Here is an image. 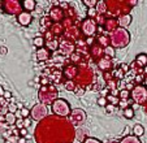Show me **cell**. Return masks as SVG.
<instances>
[{"mask_svg":"<svg viewBox=\"0 0 147 143\" xmlns=\"http://www.w3.org/2000/svg\"><path fill=\"white\" fill-rule=\"evenodd\" d=\"M30 113H31V111L29 109V108L24 107L22 109H21V116H22V118H29L30 117Z\"/></svg>","mask_w":147,"mask_h":143,"instance_id":"obj_45","label":"cell"},{"mask_svg":"<svg viewBox=\"0 0 147 143\" xmlns=\"http://www.w3.org/2000/svg\"><path fill=\"white\" fill-rule=\"evenodd\" d=\"M42 36L45 38V40H46V42H50V40H52V39H55V35H53V34L51 33L50 30H48V31H46V33L43 34V35H42Z\"/></svg>","mask_w":147,"mask_h":143,"instance_id":"obj_43","label":"cell"},{"mask_svg":"<svg viewBox=\"0 0 147 143\" xmlns=\"http://www.w3.org/2000/svg\"><path fill=\"white\" fill-rule=\"evenodd\" d=\"M136 63L138 64L141 68L147 66V55L146 53H139V55L136 57Z\"/></svg>","mask_w":147,"mask_h":143,"instance_id":"obj_29","label":"cell"},{"mask_svg":"<svg viewBox=\"0 0 147 143\" xmlns=\"http://www.w3.org/2000/svg\"><path fill=\"white\" fill-rule=\"evenodd\" d=\"M78 73V65H74V64H67L63 69V74H64L65 81H74V78L77 77Z\"/></svg>","mask_w":147,"mask_h":143,"instance_id":"obj_15","label":"cell"},{"mask_svg":"<svg viewBox=\"0 0 147 143\" xmlns=\"http://www.w3.org/2000/svg\"><path fill=\"white\" fill-rule=\"evenodd\" d=\"M109 38H111V46L113 48H124L130 42V34L126 29L119 28L116 31L109 34Z\"/></svg>","mask_w":147,"mask_h":143,"instance_id":"obj_5","label":"cell"},{"mask_svg":"<svg viewBox=\"0 0 147 143\" xmlns=\"http://www.w3.org/2000/svg\"><path fill=\"white\" fill-rule=\"evenodd\" d=\"M64 78V74H63V72L57 68H51L50 70V76H48V80L52 81V83H60Z\"/></svg>","mask_w":147,"mask_h":143,"instance_id":"obj_19","label":"cell"},{"mask_svg":"<svg viewBox=\"0 0 147 143\" xmlns=\"http://www.w3.org/2000/svg\"><path fill=\"white\" fill-rule=\"evenodd\" d=\"M4 98H5V99H9V98L12 96V94L9 92V91H5V92H4V95H3Z\"/></svg>","mask_w":147,"mask_h":143,"instance_id":"obj_56","label":"cell"},{"mask_svg":"<svg viewBox=\"0 0 147 143\" xmlns=\"http://www.w3.org/2000/svg\"><path fill=\"white\" fill-rule=\"evenodd\" d=\"M143 86H147V76H144V81H143Z\"/></svg>","mask_w":147,"mask_h":143,"instance_id":"obj_62","label":"cell"},{"mask_svg":"<svg viewBox=\"0 0 147 143\" xmlns=\"http://www.w3.org/2000/svg\"><path fill=\"white\" fill-rule=\"evenodd\" d=\"M31 125V118L29 117V118H24V126H25V129L26 127H29Z\"/></svg>","mask_w":147,"mask_h":143,"instance_id":"obj_51","label":"cell"},{"mask_svg":"<svg viewBox=\"0 0 147 143\" xmlns=\"http://www.w3.org/2000/svg\"><path fill=\"white\" fill-rule=\"evenodd\" d=\"M21 3H22V9L25 12H29V13H31L36 7L35 0H24V1H21Z\"/></svg>","mask_w":147,"mask_h":143,"instance_id":"obj_26","label":"cell"},{"mask_svg":"<svg viewBox=\"0 0 147 143\" xmlns=\"http://www.w3.org/2000/svg\"><path fill=\"white\" fill-rule=\"evenodd\" d=\"M106 99H107V102H108V104H112V105H119V103H120V98L115 96V95H111V94L107 95Z\"/></svg>","mask_w":147,"mask_h":143,"instance_id":"obj_35","label":"cell"},{"mask_svg":"<svg viewBox=\"0 0 147 143\" xmlns=\"http://www.w3.org/2000/svg\"><path fill=\"white\" fill-rule=\"evenodd\" d=\"M85 42H86V44H87L89 47H91V46H92V43H94V39H92V38H87Z\"/></svg>","mask_w":147,"mask_h":143,"instance_id":"obj_54","label":"cell"},{"mask_svg":"<svg viewBox=\"0 0 147 143\" xmlns=\"http://www.w3.org/2000/svg\"><path fill=\"white\" fill-rule=\"evenodd\" d=\"M35 56H36V60H39V61H47L51 57V52L46 47H43V48H38L36 50Z\"/></svg>","mask_w":147,"mask_h":143,"instance_id":"obj_21","label":"cell"},{"mask_svg":"<svg viewBox=\"0 0 147 143\" xmlns=\"http://www.w3.org/2000/svg\"><path fill=\"white\" fill-rule=\"evenodd\" d=\"M119 98H120V100H129V99H130V91L126 90V88H122V90H120Z\"/></svg>","mask_w":147,"mask_h":143,"instance_id":"obj_36","label":"cell"},{"mask_svg":"<svg viewBox=\"0 0 147 143\" xmlns=\"http://www.w3.org/2000/svg\"><path fill=\"white\" fill-rule=\"evenodd\" d=\"M104 30H106V33L108 34H112L113 31H116L117 29L120 28L119 26V22H117V18H113V17H107L106 20V24H104Z\"/></svg>","mask_w":147,"mask_h":143,"instance_id":"obj_18","label":"cell"},{"mask_svg":"<svg viewBox=\"0 0 147 143\" xmlns=\"http://www.w3.org/2000/svg\"><path fill=\"white\" fill-rule=\"evenodd\" d=\"M7 103V99L4 96H0V107H3V105H5Z\"/></svg>","mask_w":147,"mask_h":143,"instance_id":"obj_55","label":"cell"},{"mask_svg":"<svg viewBox=\"0 0 147 143\" xmlns=\"http://www.w3.org/2000/svg\"><path fill=\"white\" fill-rule=\"evenodd\" d=\"M48 117V108L47 105L45 104H40V103H38V104H35L33 107V109H31V113H30V118L31 120H34V121H43L45 118Z\"/></svg>","mask_w":147,"mask_h":143,"instance_id":"obj_9","label":"cell"},{"mask_svg":"<svg viewBox=\"0 0 147 143\" xmlns=\"http://www.w3.org/2000/svg\"><path fill=\"white\" fill-rule=\"evenodd\" d=\"M103 56H104V48H103L102 46H99V44L96 43L90 47V59H91V60L98 63Z\"/></svg>","mask_w":147,"mask_h":143,"instance_id":"obj_16","label":"cell"},{"mask_svg":"<svg viewBox=\"0 0 147 143\" xmlns=\"http://www.w3.org/2000/svg\"><path fill=\"white\" fill-rule=\"evenodd\" d=\"M98 104H99L100 107H104V108H106L107 104H108V102H107L106 96H100L99 99H98Z\"/></svg>","mask_w":147,"mask_h":143,"instance_id":"obj_46","label":"cell"},{"mask_svg":"<svg viewBox=\"0 0 147 143\" xmlns=\"http://www.w3.org/2000/svg\"><path fill=\"white\" fill-rule=\"evenodd\" d=\"M98 16V12H96V9L95 8H90V9H87V18H92V20H95V17Z\"/></svg>","mask_w":147,"mask_h":143,"instance_id":"obj_42","label":"cell"},{"mask_svg":"<svg viewBox=\"0 0 147 143\" xmlns=\"http://www.w3.org/2000/svg\"><path fill=\"white\" fill-rule=\"evenodd\" d=\"M96 64H98V68H99L102 72H104V73H107V72H112V69H113L112 59L108 57V56H103Z\"/></svg>","mask_w":147,"mask_h":143,"instance_id":"obj_17","label":"cell"},{"mask_svg":"<svg viewBox=\"0 0 147 143\" xmlns=\"http://www.w3.org/2000/svg\"><path fill=\"white\" fill-rule=\"evenodd\" d=\"M4 118H5V122L7 125H16V121H17V117L16 115H13V113H9L7 112L5 116H4Z\"/></svg>","mask_w":147,"mask_h":143,"instance_id":"obj_31","label":"cell"},{"mask_svg":"<svg viewBox=\"0 0 147 143\" xmlns=\"http://www.w3.org/2000/svg\"><path fill=\"white\" fill-rule=\"evenodd\" d=\"M96 12L98 14H107L108 9H107V4H106V0H98V4H96Z\"/></svg>","mask_w":147,"mask_h":143,"instance_id":"obj_28","label":"cell"},{"mask_svg":"<svg viewBox=\"0 0 147 143\" xmlns=\"http://www.w3.org/2000/svg\"><path fill=\"white\" fill-rule=\"evenodd\" d=\"M34 137L36 143H72L76 130L68 118L50 116L38 122Z\"/></svg>","mask_w":147,"mask_h":143,"instance_id":"obj_1","label":"cell"},{"mask_svg":"<svg viewBox=\"0 0 147 143\" xmlns=\"http://www.w3.org/2000/svg\"><path fill=\"white\" fill-rule=\"evenodd\" d=\"M63 36L76 43L78 39L82 38V33H81V29L78 28V25H74V26H72V28H69V29H65L64 35Z\"/></svg>","mask_w":147,"mask_h":143,"instance_id":"obj_13","label":"cell"},{"mask_svg":"<svg viewBox=\"0 0 147 143\" xmlns=\"http://www.w3.org/2000/svg\"><path fill=\"white\" fill-rule=\"evenodd\" d=\"M17 143H28V140H26V138H18Z\"/></svg>","mask_w":147,"mask_h":143,"instance_id":"obj_58","label":"cell"},{"mask_svg":"<svg viewBox=\"0 0 147 143\" xmlns=\"http://www.w3.org/2000/svg\"><path fill=\"white\" fill-rule=\"evenodd\" d=\"M17 21H18V24L21 26H29L31 22H33V16H31V13H29V12L22 11L17 16Z\"/></svg>","mask_w":147,"mask_h":143,"instance_id":"obj_20","label":"cell"},{"mask_svg":"<svg viewBox=\"0 0 147 143\" xmlns=\"http://www.w3.org/2000/svg\"><path fill=\"white\" fill-rule=\"evenodd\" d=\"M48 17H50V18L52 20V22H55V24H61L63 20L65 18V11H63L60 7L53 5L52 8L50 9V14H48Z\"/></svg>","mask_w":147,"mask_h":143,"instance_id":"obj_14","label":"cell"},{"mask_svg":"<svg viewBox=\"0 0 147 143\" xmlns=\"http://www.w3.org/2000/svg\"><path fill=\"white\" fill-rule=\"evenodd\" d=\"M83 143H103L102 140H99V139H96V138H91V137H87L86 138V140Z\"/></svg>","mask_w":147,"mask_h":143,"instance_id":"obj_48","label":"cell"},{"mask_svg":"<svg viewBox=\"0 0 147 143\" xmlns=\"http://www.w3.org/2000/svg\"><path fill=\"white\" fill-rule=\"evenodd\" d=\"M116 55V48H113L112 46H108L104 48V56H108V57H115Z\"/></svg>","mask_w":147,"mask_h":143,"instance_id":"obj_37","label":"cell"},{"mask_svg":"<svg viewBox=\"0 0 147 143\" xmlns=\"http://www.w3.org/2000/svg\"><path fill=\"white\" fill-rule=\"evenodd\" d=\"M65 17L72 18V20H76V12H74V9H73L72 7H69V8L65 11Z\"/></svg>","mask_w":147,"mask_h":143,"instance_id":"obj_41","label":"cell"},{"mask_svg":"<svg viewBox=\"0 0 147 143\" xmlns=\"http://www.w3.org/2000/svg\"><path fill=\"white\" fill-rule=\"evenodd\" d=\"M50 31L55 36H63L64 35V26H63V24H55L53 22V25L51 26Z\"/></svg>","mask_w":147,"mask_h":143,"instance_id":"obj_25","label":"cell"},{"mask_svg":"<svg viewBox=\"0 0 147 143\" xmlns=\"http://www.w3.org/2000/svg\"><path fill=\"white\" fill-rule=\"evenodd\" d=\"M137 3H138L137 0H106L109 17H113V18L129 14L133 7L137 5Z\"/></svg>","mask_w":147,"mask_h":143,"instance_id":"obj_2","label":"cell"},{"mask_svg":"<svg viewBox=\"0 0 147 143\" xmlns=\"http://www.w3.org/2000/svg\"><path fill=\"white\" fill-rule=\"evenodd\" d=\"M131 108H133V109H138V108H139V105H138V104H136V103H134V104L131 105Z\"/></svg>","mask_w":147,"mask_h":143,"instance_id":"obj_61","label":"cell"},{"mask_svg":"<svg viewBox=\"0 0 147 143\" xmlns=\"http://www.w3.org/2000/svg\"><path fill=\"white\" fill-rule=\"evenodd\" d=\"M38 99L40 104H45L47 107L50 105L51 107L52 103L59 99V91L56 88V86L53 83L40 86V88L38 90Z\"/></svg>","mask_w":147,"mask_h":143,"instance_id":"obj_4","label":"cell"},{"mask_svg":"<svg viewBox=\"0 0 147 143\" xmlns=\"http://www.w3.org/2000/svg\"><path fill=\"white\" fill-rule=\"evenodd\" d=\"M144 134V127L142 126V125H134L133 126V135H136L137 138L138 137H142V135Z\"/></svg>","mask_w":147,"mask_h":143,"instance_id":"obj_33","label":"cell"},{"mask_svg":"<svg viewBox=\"0 0 147 143\" xmlns=\"http://www.w3.org/2000/svg\"><path fill=\"white\" fill-rule=\"evenodd\" d=\"M3 9L8 14H17L18 16L22 9V3L17 1V0H8V1H3Z\"/></svg>","mask_w":147,"mask_h":143,"instance_id":"obj_11","label":"cell"},{"mask_svg":"<svg viewBox=\"0 0 147 143\" xmlns=\"http://www.w3.org/2000/svg\"><path fill=\"white\" fill-rule=\"evenodd\" d=\"M129 103H130L129 100H120V103H119V105H117V107H120L122 111H124V109H126V108L130 107V105H129Z\"/></svg>","mask_w":147,"mask_h":143,"instance_id":"obj_44","label":"cell"},{"mask_svg":"<svg viewBox=\"0 0 147 143\" xmlns=\"http://www.w3.org/2000/svg\"><path fill=\"white\" fill-rule=\"evenodd\" d=\"M142 108H143V111H144V113H147V102L144 103L143 105H142Z\"/></svg>","mask_w":147,"mask_h":143,"instance_id":"obj_59","label":"cell"},{"mask_svg":"<svg viewBox=\"0 0 147 143\" xmlns=\"http://www.w3.org/2000/svg\"><path fill=\"white\" fill-rule=\"evenodd\" d=\"M64 87L67 91H70V92H74L76 88H77V85H76L74 81H65L64 82Z\"/></svg>","mask_w":147,"mask_h":143,"instance_id":"obj_34","label":"cell"},{"mask_svg":"<svg viewBox=\"0 0 147 143\" xmlns=\"http://www.w3.org/2000/svg\"><path fill=\"white\" fill-rule=\"evenodd\" d=\"M52 25H53V22L48 16H45V17H42L40 18V30H42V33L43 34H45L46 31L50 30Z\"/></svg>","mask_w":147,"mask_h":143,"instance_id":"obj_23","label":"cell"},{"mask_svg":"<svg viewBox=\"0 0 147 143\" xmlns=\"http://www.w3.org/2000/svg\"><path fill=\"white\" fill-rule=\"evenodd\" d=\"M59 42H60V44H59V51H60V53L63 56H69L73 55V53L76 52V43L72 40H69V39L64 38V36H61L60 39H59Z\"/></svg>","mask_w":147,"mask_h":143,"instance_id":"obj_10","label":"cell"},{"mask_svg":"<svg viewBox=\"0 0 147 143\" xmlns=\"http://www.w3.org/2000/svg\"><path fill=\"white\" fill-rule=\"evenodd\" d=\"M120 69H121L124 73H128V72L130 70V65H129V64H121V65H120Z\"/></svg>","mask_w":147,"mask_h":143,"instance_id":"obj_50","label":"cell"},{"mask_svg":"<svg viewBox=\"0 0 147 143\" xmlns=\"http://www.w3.org/2000/svg\"><path fill=\"white\" fill-rule=\"evenodd\" d=\"M143 74L147 76V66H144V68H143Z\"/></svg>","mask_w":147,"mask_h":143,"instance_id":"obj_63","label":"cell"},{"mask_svg":"<svg viewBox=\"0 0 147 143\" xmlns=\"http://www.w3.org/2000/svg\"><path fill=\"white\" fill-rule=\"evenodd\" d=\"M124 117L128 118V120H131V118L134 117V109L131 107L126 108V109H124Z\"/></svg>","mask_w":147,"mask_h":143,"instance_id":"obj_39","label":"cell"},{"mask_svg":"<svg viewBox=\"0 0 147 143\" xmlns=\"http://www.w3.org/2000/svg\"><path fill=\"white\" fill-rule=\"evenodd\" d=\"M95 81L94 72L90 69V66L87 65L86 61H83L81 65H78V73L77 77L74 78V82L78 87L85 88L86 86H91Z\"/></svg>","mask_w":147,"mask_h":143,"instance_id":"obj_3","label":"cell"},{"mask_svg":"<svg viewBox=\"0 0 147 143\" xmlns=\"http://www.w3.org/2000/svg\"><path fill=\"white\" fill-rule=\"evenodd\" d=\"M133 88H134V85H133V83H128V85H126V90L131 91Z\"/></svg>","mask_w":147,"mask_h":143,"instance_id":"obj_57","label":"cell"},{"mask_svg":"<svg viewBox=\"0 0 147 143\" xmlns=\"http://www.w3.org/2000/svg\"><path fill=\"white\" fill-rule=\"evenodd\" d=\"M119 143H142V142L136 135H128V137H125V138H121V140Z\"/></svg>","mask_w":147,"mask_h":143,"instance_id":"obj_30","label":"cell"},{"mask_svg":"<svg viewBox=\"0 0 147 143\" xmlns=\"http://www.w3.org/2000/svg\"><path fill=\"white\" fill-rule=\"evenodd\" d=\"M34 46L36 47V48H43V47H46V40L43 36H35L33 40Z\"/></svg>","mask_w":147,"mask_h":143,"instance_id":"obj_32","label":"cell"},{"mask_svg":"<svg viewBox=\"0 0 147 143\" xmlns=\"http://www.w3.org/2000/svg\"><path fill=\"white\" fill-rule=\"evenodd\" d=\"M52 108V113L53 116H57V117H63V118H67L70 116L72 113V108H70V104L64 99H60L59 98L57 100L52 103L51 105Z\"/></svg>","mask_w":147,"mask_h":143,"instance_id":"obj_6","label":"cell"},{"mask_svg":"<svg viewBox=\"0 0 147 143\" xmlns=\"http://www.w3.org/2000/svg\"><path fill=\"white\" fill-rule=\"evenodd\" d=\"M130 99L136 104L143 105L147 102V87L143 85H136L133 90L130 91Z\"/></svg>","mask_w":147,"mask_h":143,"instance_id":"obj_8","label":"cell"},{"mask_svg":"<svg viewBox=\"0 0 147 143\" xmlns=\"http://www.w3.org/2000/svg\"><path fill=\"white\" fill-rule=\"evenodd\" d=\"M86 121V112L81 108H76L72 109V113L69 116V122L73 126H77V125H82L83 122Z\"/></svg>","mask_w":147,"mask_h":143,"instance_id":"obj_12","label":"cell"},{"mask_svg":"<svg viewBox=\"0 0 147 143\" xmlns=\"http://www.w3.org/2000/svg\"><path fill=\"white\" fill-rule=\"evenodd\" d=\"M82 3H83V5L87 7V9H90V8H96L98 0H83Z\"/></svg>","mask_w":147,"mask_h":143,"instance_id":"obj_40","label":"cell"},{"mask_svg":"<svg viewBox=\"0 0 147 143\" xmlns=\"http://www.w3.org/2000/svg\"><path fill=\"white\" fill-rule=\"evenodd\" d=\"M96 43L99 44V46H102L103 48H106V47L111 46V38H109V34L104 31V34L98 35L96 36Z\"/></svg>","mask_w":147,"mask_h":143,"instance_id":"obj_22","label":"cell"},{"mask_svg":"<svg viewBox=\"0 0 147 143\" xmlns=\"http://www.w3.org/2000/svg\"><path fill=\"white\" fill-rule=\"evenodd\" d=\"M106 111L108 113H112L115 111V105H112V104H107V107H106Z\"/></svg>","mask_w":147,"mask_h":143,"instance_id":"obj_52","label":"cell"},{"mask_svg":"<svg viewBox=\"0 0 147 143\" xmlns=\"http://www.w3.org/2000/svg\"><path fill=\"white\" fill-rule=\"evenodd\" d=\"M98 24L95 22V20L92 18H85L80 25V29H81V33H82L83 36L86 38H92L95 36V34L98 33Z\"/></svg>","mask_w":147,"mask_h":143,"instance_id":"obj_7","label":"cell"},{"mask_svg":"<svg viewBox=\"0 0 147 143\" xmlns=\"http://www.w3.org/2000/svg\"><path fill=\"white\" fill-rule=\"evenodd\" d=\"M17 104H9L8 105V112L9 113H13V115H16V112H17Z\"/></svg>","mask_w":147,"mask_h":143,"instance_id":"obj_47","label":"cell"},{"mask_svg":"<svg viewBox=\"0 0 147 143\" xmlns=\"http://www.w3.org/2000/svg\"><path fill=\"white\" fill-rule=\"evenodd\" d=\"M117 22H119L120 28L126 29L131 24V16H130V14H124V16H120L119 18H117Z\"/></svg>","mask_w":147,"mask_h":143,"instance_id":"obj_24","label":"cell"},{"mask_svg":"<svg viewBox=\"0 0 147 143\" xmlns=\"http://www.w3.org/2000/svg\"><path fill=\"white\" fill-rule=\"evenodd\" d=\"M16 127L18 130H21V129H25V126H24V120L22 118H18L16 121Z\"/></svg>","mask_w":147,"mask_h":143,"instance_id":"obj_49","label":"cell"},{"mask_svg":"<svg viewBox=\"0 0 147 143\" xmlns=\"http://www.w3.org/2000/svg\"><path fill=\"white\" fill-rule=\"evenodd\" d=\"M106 20H107L106 14H98V16L95 17V22L98 24V26H104V24H106Z\"/></svg>","mask_w":147,"mask_h":143,"instance_id":"obj_38","label":"cell"},{"mask_svg":"<svg viewBox=\"0 0 147 143\" xmlns=\"http://www.w3.org/2000/svg\"><path fill=\"white\" fill-rule=\"evenodd\" d=\"M28 135V129H21L20 130V137L21 138H25Z\"/></svg>","mask_w":147,"mask_h":143,"instance_id":"obj_53","label":"cell"},{"mask_svg":"<svg viewBox=\"0 0 147 143\" xmlns=\"http://www.w3.org/2000/svg\"><path fill=\"white\" fill-rule=\"evenodd\" d=\"M59 44H60V42H59V39H52V40L50 42H46V48H47L48 51H52V52H57L59 51Z\"/></svg>","mask_w":147,"mask_h":143,"instance_id":"obj_27","label":"cell"},{"mask_svg":"<svg viewBox=\"0 0 147 143\" xmlns=\"http://www.w3.org/2000/svg\"><path fill=\"white\" fill-rule=\"evenodd\" d=\"M4 92H5V91H4V90H3V87L0 86V96H3V95H4Z\"/></svg>","mask_w":147,"mask_h":143,"instance_id":"obj_60","label":"cell"}]
</instances>
